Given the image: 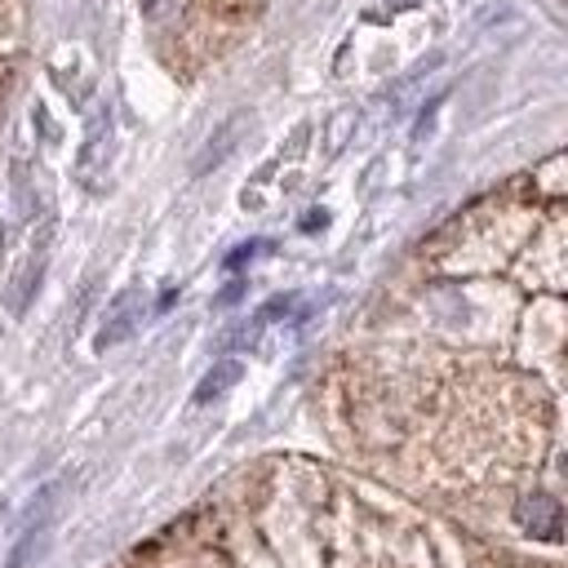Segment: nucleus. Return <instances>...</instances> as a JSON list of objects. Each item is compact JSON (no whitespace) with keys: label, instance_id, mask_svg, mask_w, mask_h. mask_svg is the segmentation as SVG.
<instances>
[{"label":"nucleus","instance_id":"0eeeda50","mask_svg":"<svg viewBox=\"0 0 568 568\" xmlns=\"http://www.w3.org/2000/svg\"><path fill=\"white\" fill-rule=\"evenodd\" d=\"M262 315H253V320H240V324H231V333H222L217 337V346L222 351H248V346H257V337H262Z\"/></svg>","mask_w":568,"mask_h":568},{"label":"nucleus","instance_id":"f257e3e1","mask_svg":"<svg viewBox=\"0 0 568 568\" xmlns=\"http://www.w3.org/2000/svg\"><path fill=\"white\" fill-rule=\"evenodd\" d=\"M111 106L102 102L93 115H89V129H84V142H80V155H75V178L84 191H102V173H106V160H111Z\"/></svg>","mask_w":568,"mask_h":568},{"label":"nucleus","instance_id":"6e6552de","mask_svg":"<svg viewBox=\"0 0 568 568\" xmlns=\"http://www.w3.org/2000/svg\"><path fill=\"white\" fill-rule=\"evenodd\" d=\"M355 124H359V111L355 106H342V111H333V120H328V155H337L342 146H346V138L355 133Z\"/></svg>","mask_w":568,"mask_h":568},{"label":"nucleus","instance_id":"423d86ee","mask_svg":"<svg viewBox=\"0 0 568 568\" xmlns=\"http://www.w3.org/2000/svg\"><path fill=\"white\" fill-rule=\"evenodd\" d=\"M240 377H244V364H240V359H217V364L195 382V395H191V399H195V404H213V399H222Z\"/></svg>","mask_w":568,"mask_h":568},{"label":"nucleus","instance_id":"20e7f679","mask_svg":"<svg viewBox=\"0 0 568 568\" xmlns=\"http://www.w3.org/2000/svg\"><path fill=\"white\" fill-rule=\"evenodd\" d=\"M244 129H248V111H231V120H222V124L209 133V142H204V151L195 155L191 173H209V169H217V164L240 146Z\"/></svg>","mask_w":568,"mask_h":568},{"label":"nucleus","instance_id":"f03ea898","mask_svg":"<svg viewBox=\"0 0 568 568\" xmlns=\"http://www.w3.org/2000/svg\"><path fill=\"white\" fill-rule=\"evenodd\" d=\"M142 311H146L142 288H124V293H115V302L106 306L102 328H98V337H93V351H111V346L129 342V337L138 333V324H142Z\"/></svg>","mask_w":568,"mask_h":568},{"label":"nucleus","instance_id":"1a4fd4ad","mask_svg":"<svg viewBox=\"0 0 568 568\" xmlns=\"http://www.w3.org/2000/svg\"><path fill=\"white\" fill-rule=\"evenodd\" d=\"M257 253H271V240H248V244L231 248V253H226V271H240V266H244V262H253Z\"/></svg>","mask_w":568,"mask_h":568},{"label":"nucleus","instance_id":"9b49d317","mask_svg":"<svg viewBox=\"0 0 568 568\" xmlns=\"http://www.w3.org/2000/svg\"><path fill=\"white\" fill-rule=\"evenodd\" d=\"M244 288H248V280H231V284H226V288L213 297V306H217V311H222V306H235V302L244 297Z\"/></svg>","mask_w":568,"mask_h":568},{"label":"nucleus","instance_id":"39448f33","mask_svg":"<svg viewBox=\"0 0 568 568\" xmlns=\"http://www.w3.org/2000/svg\"><path fill=\"white\" fill-rule=\"evenodd\" d=\"M49 226L40 231V240H36V248L27 253V262H22V271L13 275V288H9V311L13 315H22L27 311V302H31V293L40 288V275H44V262H49Z\"/></svg>","mask_w":568,"mask_h":568},{"label":"nucleus","instance_id":"7ed1b4c3","mask_svg":"<svg viewBox=\"0 0 568 568\" xmlns=\"http://www.w3.org/2000/svg\"><path fill=\"white\" fill-rule=\"evenodd\" d=\"M515 524L528 532V537H541V541H555L559 528H564V510L550 493H528L515 501Z\"/></svg>","mask_w":568,"mask_h":568},{"label":"nucleus","instance_id":"f8f14e48","mask_svg":"<svg viewBox=\"0 0 568 568\" xmlns=\"http://www.w3.org/2000/svg\"><path fill=\"white\" fill-rule=\"evenodd\" d=\"M178 4H182V0H142V13H146L151 22H164V18H169Z\"/></svg>","mask_w":568,"mask_h":568},{"label":"nucleus","instance_id":"ddd939ff","mask_svg":"<svg viewBox=\"0 0 568 568\" xmlns=\"http://www.w3.org/2000/svg\"><path fill=\"white\" fill-rule=\"evenodd\" d=\"M297 226H302L306 235H315V231H324V226H328V209H306V217H302Z\"/></svg>","mask_w":568,"mask_h":568},{"label":"nucleus","instance_id":"9d476101","mask_svg":"<svg viewBox=\"0 0 568 568\" xmlns=\"http://www.w3.org/2000/svg\"><path fill=\"white\" fill-rule=\"evenodd\" d=\"M439 102H444V93H435V98H430V102L422 106V120L413 124V138H417V142H422V138L430 133V124H435V111H439Z\"/></svg>","mask_w":568,"mask_h":568}]
</instances>
